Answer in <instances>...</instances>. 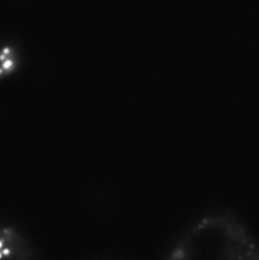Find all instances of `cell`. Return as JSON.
<instances>
[{
    "label": "cell",
    "instance_id": "cell-1",
    "mask_svg": "<svg viewBox=\"0 0 259 260\" xmlns=\"http://www.w3.org/2000/svg\"><path fill=\"white\" fill-rule=\"evenodd\" d=\"M161 260H259V239L238 212L213 206L190 216L173 234Z\"/></svg>",
    "mask_w": 259,
    "mask_h": 260
},
{
    "label": "cell",
    "instance_id": "cell-2",
    "mask_svg": "<svg viewBox=\"0 0 259 260\" xmlns=\"http://www.w3.org/2000/svg\"><path fill=\"white\" fill-rule=\"evenodd\" d=\"M0 260H41L37 243L19 223L0 212Z\"/></svg>",
    "mask_w": 259,
    "mask_h": 260
},
{
    "label": "cell",
    "instance_id": "cell-3",
    "mask_svg": "<svg viewBox=\"0 0 259 260\" xmlns=\"http://www.w3.org/2000/svg\"><path fill=\"white\" fill-rule=\"evenodd\" d=\"M71 260H135L124 251L113 250V249H99L81 253L74 256Z\"/></svg>",
    "mask_w": 259,
    "mask_h": 260
},
{
    "label": "cell",
    "instance_id": "cell-4",
    "mask_svg": "<svg viewBox=\"0 0 259 260\" xmlns=\"http://www.w3.org/2000/svg\"><path fill=\"white\" fill-rule=\"evenodd\" d=\"M2 36H0V85H5L7 84V79H5V73H4V66H3L2 61Z\"/></svg>",
    "mask_w": 259,
    "mask_h": 260
}]
</instances>
